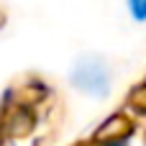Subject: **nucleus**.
I'll use <instances>...</instances> for the list:
<instances>
[{
  "instance_id": "nucleus-1",
  "label": "nucleus",
  "mask_w": 146,
  "mask_h": 146,
  "mask_svg": "<svg viewBox=\"0 0 146 146\" xmlns=\"http://www.w3.org/2000/svg\"><path fill=\"white\" fill-rule=\"evenodd\" d=\"M74 85L87 92V95H105L108 87H110V74H108V67L100 62V59H82L77 67H74V74H72Z\"/></svg>"
},
{
  "instance_id": "nucleus-2",
  "label": "nucleus",
  "mask_w": 146,
  "mask_h": 146,
  "mask_svg": "<svg viewBox=\"0 0 146 146\" xmlns=\"http://www.w3.org/2000/svg\"><path fill=\"white\" fill-rule=\"evenodd\" d=\"M128 8L136 21H146V0H128Z\"/></svg>"
}]
</instances>
